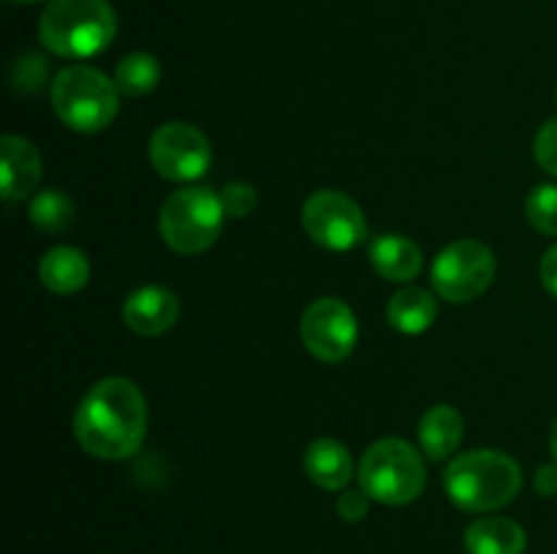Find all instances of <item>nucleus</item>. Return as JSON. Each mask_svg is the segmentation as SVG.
Returning <instances> with one entry per match:
<instances>
[{"mask_svg": "<svg viewBox=\"0 0 557 554\" xmlns=\"http://www.w3.org/2000/svg\"><path fill=\"white\" fill-rule=\"evenodd\" d=\"M74 435L96 459L120 462L141 449L147 435V400L128 378H103L82 396Z\"/></svg>", "mask_w": 557, "mask_h": 554, "instance_id": "nucleus-1", "label": "nucleus"}, {"mask_svg": "<svg viewBox=\"0 0 557 554\" xmlns=\"http://www.w3.org/2000/svg\"><path fill=\"white\" fill-rule=\"evenodd\" d=\"M444 489L457 508L487 514L504 508L520 494L522 467L504 451H466L446 467Z\"/></svg>", "mask_w": 557, "mask_h": 554, "instance_id": "nucleus-2", "label": "nucleus"}, {"mask_svg": "<svg viewBox=\"0 0 557 554\" xmlns=\"http://www.w3.org/2000/svg\"><path fill=\"white\" fill-rule=\"evenodd\" d=\"M117 16L109 0H49L38 20V41L65 60L92 58L112 43Z\"/></svg>", "mask_w": 557, "mask_h": 554, "instance_id": "nucleus-3", "label": "nucleus"}, {"mask_svg": "<svg viewBox=\"0 0 557 554\" xmlns=\"http://www.w3.org/2000/svg\"><path fill=\"white\" fill-rule=\"evenodd\" d=\"M428 467L422 454L403 438L375 440L359 462V487L381 505H408L424 492Z\"/></svg>", "mask_w": 557, "mask_h": 554, "instance_id": "nucleus-4", "label": "nucleus"}, {"mask_svg": "<svg viewBox=\"0 0 557 554\" xmlns=\"http://www.w3.org/2000/svg\"><path fill=\"white\" fill-rule=\"evenodd\" d=\"M52 109L63 125L79 134H98L117 117L120 90L90 65H69L52 81Z\"/></svg>", "mask_w": 557, "mask_h": 554, "instance_id": "nucleus-5", "label": "nucleus"}, {"mask_svg": "<svg viewBox=\"0 0 557 554\" xmlns=\"http://www.w3.org/2000/svg\"><path fill=\"white\" fill-rule=\"evenodd\" d=\"M226 210L221 193L210 188H183L166 196L158 215L161 237L174 253L199 255L210 250L221 237Z\"/></svg>", "mask_w": 557, "mask_h": 554, "instance_id": "nucleus-6", "label": "nucleus"}, {"mask_svg": "<svg viewBox=\"0 0 557 554\" xmlns=\"http://www.w3.org/2000/svg\"><path fill=\"white\" fill-rule=\"evenodd\" d=\"M435 293L446 302L466 304L482 297L495 280V255L479 239H460L435 255L433 264Z\"/></svg>", "mask_w": 557, "mask_h": 554, "instance_id": "nucleus-7", "label": "nucleus"}, {"mask_svg": "<svg viewBox=\"0 0 557 554\" xmlns=\"http://www.w3.org/2000/svg\"><path fill=\"white\" fill-rule=\"evenodd\" d=\"M302 226L326 250H354L368 239V221L351 196L341 190H315L302 204Z\"/></svg>", "mask_w": 557, "mask_h": 554, "instance_id": "nucleus-8", "label": "nucleus"}, {"mask_svg": "<svg viewBox=\"0 0 557 554\" xmlns=\"http://www.w3.org/2000/svg\"><path fill=\"white\" fill-rule=\"evenodd\" d=\"M299 337L319 362L337 364L351 356L359 340V324L354 310L343 299L324 297L308 304L299 320Z\"/></svg>", "mask_w": 557, "mask_h": 554, "instance_id": "nucleus-9", "label": "nucleus"}, {"mask_svg": "<svg viewBox=\"0 0 557 554\" xmlns=\"http://www.w3.org/2000/svg\"><path fill=\"white\" fill-rule=\"evenodd\" d=\"M150 163L163 179L190 182L207 174L212 163V147L196 125L163 123L150 136Z\"/></svg>", "mask_w": 557, "mask_h": 554, "instance_id": "nucleus-10", "label": "nucleus"}, {"mask_svg": "<svg viewBox=\"0 0 557 554\" xmlns=\"http://www.w3.org/2000/svg\"><path fill=\"white\" fill-rule=\"evenodd\" d=\"M180 318L177 293L163 286L136 288L123 304V320L134 335L158 337L172 329Z\"/></svg>", "mask_w": 557, "mask_h": 554, "instance_id": "nucleus-11", "label": "nucleus"}, {"mask_svg": "<svg viewBox=\"0 0 557 554\" xmlns=\"http://www.w3.org/2000/svg\"><path fill=\"white\" fill-rule=\"evenodd\" d=\"M41 155L22 136L0 139V174H3V201L14 204L30 196L41 182Z\"/></svg>", "mask_w": 557, "mask_h": 554, "instance_id": "nucleus-12", "label": "nucleus"}, {"mask_svg": "<svg viewBox=\"0 0 557 554\" xmlns=\"http://www.w3.org/2000/svg\"><path fill=\"white\" fill-rule=\"evenodd\" d=\"M305 473L310 481L330 492H343L354 476V462L341 440L319 438L305 449L302 456Z\"/></svg>", "mask_w": 557, "mask_h": 554, "instance_id": "nucleus-13", "label": "nucleus"}, {"mask_svg": "<svg viewBox=\"0 0 557 554\" xmlns=\"http://www.w3.org/2000/svg\"><path fill=\"white\" fill-rule=\"evenodd\" d=\"M528 532L509 516H482L466 530L468 554H522Z\"/></svg>", "mask_w": 557, "mask_h": 554, "instance_id": "nucleus-14", "label": "nucleus"}, {"mask_svg": "<svg viewBox=\"0 0 557 554\" xmlns=\"http://www.w3.org/2000/svg\"><path fill=\"white\" fill-rule=\"evenodd\" d=\"M38 280L52 293L69 297V293L82 291L87 286V280H90V261H87V255L79 248L60 244V248H52L41 259Z\"/></svg>", "mask_w": 557, "mask_h": 554, "instance_id": "nucleus-15", "label": "nucleus"}, {"mask_svg": "<svg viewBox=\"0 0 557 554\" xmlns=\"http://www.w3.org/2000/svg\"><path fill=\"white\" fill-rule=\"evenodd\" d=\"M370 261L375 272L392 282H408L422 272V250L400 234H384L370 244Z\"/></svg>", "mask_w": 557, "mask_h": 554, "instance_id": "nucleus-16", "label": "nucleus"}, {"mask_svg": "<svg viewBox=\"0 0 557 554\" xmlns=\"http://www.w3.org/2000/svg\"><path fill=\"white\" fill-rule=\"evenodd\" d=\"M462 416L451 405H433L419 421V445L433 462L455 454L462 443Z\"/></svg>", "mask_w": 557, "mask_h": 554, "instance_id": "nucleus-17", "label": "nucleus"}, {"mask_svg": "<svg viewBox=\"0 0 557 554\" xmlns=\"http://www.w3.org/2000/svg\"><path fill=\"white\" fill-rule=\"evenodd\" d=\"M435 318H438V304L428 288H400L386 304V320L400 335H422L435 324Z\"/></svg>", "mask_w": 557, "mask_h": 554, "instance_id": "nucleus-18", "label": "nucleus"}, {"mask_svg": "<svg viewBox=\"0 0 557 554\" xmlns=\"http://www.w3.org/2000/svg\"><path fill=\"white\" fill-rule=\"evenodd\" d=\"M112 81L120 96L141 98L161 85V63L147 52H131L117 63Z\"/></svg>", "mask_w": 557, "mask_h": 554, "instance_id": "nucleus-19", "label": "nucleus"}, {"mask_svg": "<svg viewBox=\"0 0 557 554\" xmlns=\"http://www.w3.org/2000/svg\"><path fill=\"white\" fill-rule=\"evenodd\" d=\"M30 223L44 234H63L74 223V201L60 190H41L30 201Z\"/></svg>", "mask_w": 557, "mask_h": 554, "instance_id": "nucleus-20", "label": "nucleus"}, {"mask_svg": "<svg viewBox=\"0 0 557 554\" xmlns=\"http://www.w3.org/2000/svg\"><path fill=\"white\" fill-rule=\"evenodd\" d=\"M531 226L544 237H557V185H536L525 201Z\"/></svg>", "mask_w": 557, "mask_h": 554, "instance_id": "nucleus-21", "label": "nucleus"}, {"mask_svg": "<svg viewBox=\"0 0 557 554\" xmlns=\"http://www.w3.org/2000/svg\"><path fill=\"white\" fill-rule=\"evenodd\" d=\"M11 85L22 92H36L41 87V81L47 79V63L38 54H25V58H16V63L11 65Z\"/></svg>", "mask_w": 557, "mask_h": 554, "instance_id": "nucleus-22", "label": "nucleus"}, {"mask_svg": "<svg viewBox=\"0 0 557 554\" xmlns=\"http://www.w3.org/2000/svg\"><path fill=\"white\" fill-rule=\"evenodd\" d=\"M223 210H226V217H248L250 212L256 210V188L248 182H228L226 188L221 190Z\"/></svg>", "mask_w": 557, "mask_h": 554, "instance_id": "nucleus-23", "label": "nucleus"}, {"mask_svg": "<svg viewBox=\"0 0 557 554\" xmlns=\"http://www.w3.org/2000/svg\"><path fill=\"white\" fill-rule=\"evenodd\" d=\"M533 155H536L539 166L544 172L557 177V117L542 125V130L536 134V141H533Z\"/></svg>", "mask_w": 557, "mask_h": 554, "instance_id": "nucleus-24", "label": "nucleus"}, {"mask_svg": "<svg viewBox=\"0 0 557 554\" xmlns=\"http://www.w3.org/2000/svg\"><path fill=\"white\" fill-rule=\"evenodd\" d=\"M370 498L362 489H343L341 498H337V516L343 521H362L368 516Z\"/></svg>", "mask_w": 557, "mask_h": 554, "instance_id": "nucleus-25", "label": "nucleus"}, {"mask_svg": "<svg viewBox=\"0 0 557 554\" xmlns=\"http://www.w3.org/2000/svg\"><path fill=\"white\" fill-rule=\"evenodd\" d=\"M539 272H542V286L557 299V244L544 253Z\"/></svg>", "mask_w": 557, "mask_h": 554, "instance_id": "nucleus-26", "label": "nucleus"}, {"mask_svg": "<svg viewBox=\"0 0 557 554\" xmlns=\"http://www.w3.org/2000/svg\"><path fill=\"white\" fill-rule=\"evenodd\" d=\"M536 489H539V494H544V498H555L557 494V462L555 465L542 467V470L536 473Z\"/></svg>", "mask_w": 557, "mask_h": 554, "instance_id": "nucleus-27", "label": "nucleus"}, {"mask_svg": "<svg viewBox=\"0 0 557 554\" xmlns=\"http://www.w3.org/2000/svg\"><path fill=\"white\" fill-rule=\"evenodd\" d=\"M549 451H553V456L557 462V421L553 424V432H549Z\"/></svg>", "mask_w": 557, "mask_h": 554, "instance_id": "nucleus-28", "label": "nucleus"}, {"mask_svg": "<svg viewBox=\"0 0 557 554\" xmlns=\"http://www.w3.org/2000/svg\"><path fill=\"white\" fill-rule=\"evenodd\" d=\"M16 3H38V0H16Z\"/></svg>", "mask_w": 557, "mask_h": 554, "instance_id": "nucleus-29", "label": "nucleus"}, {"mask_svg": "<svg viewBox=\"0 0 557 554\" xmlns=\"http://www.w3.org/2000/svg\"><path fill=\"white\" fill-rule=\"evenodd\" d=\"M555 92H557V90H555Z\"/></svg>", "mask_w": 557, "mask_h": 554, "instance_id": "nucleus-30", "label": "nucleus"}]
</instances>
